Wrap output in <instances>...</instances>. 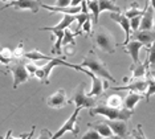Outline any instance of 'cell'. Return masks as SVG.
I'll use <instances>...</instances> for the list:
<instances>
[{"label": "cell", "mask_w": 155, "mask_h": 139, "mask_svg": "<svg viewBox=\"0 0 155 139\" xmlns=\"http://www.w3.org/2000/svg\"><path fill=\"white\" fill-rule=\"evenodd\" d=\"M65 58H66V56L53 57V58H52L51 61H48L47 65L38 68V69L36 70V73H35V77H36L37 80L40 81V82H43V84H45V85H48V84H49V74H51L52 69H53L54 66H60V65L66 66V68H72V69L77 70V72H82V73L87 74V76H89L90 78L94 76V74L91 73L90 70H86L85 68H82L81 65H77V64H70V62H68V61H65Z\"/></svg>", "instance_id": "1"}, {"label": "cell", "mask_w": 155, "mask_h": 139, "mask_svg": "<svg viewBox=\"0 0 155 139\" xmlns=\"http://www.w3.org/2000/svg\"><path fill=\"white\" fill-rule=\"evenodd\" d=\"M81 66L87 68L94 76H97L100 78H105V80H107V81H113V82H117V80H115V78L110 74V72L107 70L106 65L98 58V56L93 51H90L85 57H84V61L81 64Z\"/></svg>", "instance_id": "2"}, {"label": "cell", "mask_w": 155, "mask_h": 139, "mask_svg": "<svg viewBox=\"0 0 155 139\" xmlns=\"http://www.w3.org/2000/svg\"><path fill=\"white\" fill-rule=\"evenodd\" d=\"M89 114L91 117L104 115L107 118V121H125V122H127V121L131 118L134 111L123 109V108L122 109H113L106 105H97V106H94V108L89 109Z\"/></svg>", "instance_id": "3"}, {"label": "cell", "mask_w": 155, "mask_h": 139, "mask_svg": "<svg viewBox=\"0 0 155 139\" xmlns=\"http://www.w3.org/2000/svg\"><path fill=\"white\" fill-rule=\"evenodd\" d=\"M93 40H94V45L98 46L101 51L106 52L109 55H113L115 52L117 42H115V38L113 36V33L109 32L106 28L98 27L93 32Z\"/></svg>", "instance_id": "4"}, {"label": "cell", "mask_w": 155, "mask_h": 139, "mask_svg": "<svg viewBox=\"0 0 155 139\" xmlns=\"http://www.w3.org/2000/svg\"><path fill=\"white\" fill-rule=\"evenodd\" d=\"M97 101L93 97H89V95L85 93V89H84V84H81L77 86L76 93L73 95L72 99H69L68 103H74L76 108L80 109H91L94 106H97Z\"/></svg>", "instance_id": "5"}, {"label": "cell", "mask_w": 155, "mask_h": 139, "mask_svg": "<svg viewBox=\"0 0 155 139\" xmlns=\"http://www.w3.org/2000/svg\"><path fill=\"white\" fill-rule=\"evenodd\" d=\"M81 111L80 108H76L74 113L72 114V115L69 117L68 121H65L64 123H62V126L60 127V129L56 131V133L52 134V138L51 139H60L64 135L65 133H72L73 135H77L78 134V126H77V119H78V114Z\"/></svg>", "instance_id": "6"}, {"label": "cell", "mask_w": 155, "mask_h": 139, "mask_svg": "<svg viewBox=\"0 0 155 139\" xmlns=\"http://www.w3.org/2000/svg\"><path fill=\"white\" fill-rule=\"evenodd\" d=\"M40 7H41L40 0H12V2L5 3V5L2 9L13 8L16 11H31L32 13H37Z\"/></svg>", "instance_id": "7"}, {"label": "cell", "mask_w": 155, "mask_h": 139, "mask_svg": "<svg viewBox=\"0 0 155 139\" xmlns=\"http://www.w3.org/2000/svg\"><path fill=\"white\" fill-rule=\"evenodd\" d=\"M126 82H129L127 85H123V86H115L113 88V91L117 90H130L134 93H139V94H143L147 90V78H135V80H131V78H125Z\"/></svg>", "instance_id": "8"}, {"label": "cell", "mask_w": 155, "mask_h": 139, "mask_svg": "<svg viewBox=\"0 0 155 139\" xmlns=\"http://www.w3.org/2000/svg\"><path fill=\"white\" fill-rule=\"evenodd\" d=\"M9 70L12 72V76H13V89H17L21 84L27 82L31 77L25 68V64L21 61H16Z\"/></svg>", "instance_id": "9"}, {"label": "cell", "mask_w": 155, "mask_h": 139, "mask_svg": "<svg viewBox=\"0 0 155 139\" xmlns=\"http://www.w3.org/2000/svg\"><path fill=\"white\" fill-rule=\"evenodd\" d=\"M110 19L113 21H115L117 24H119L122 28V31L125 32V40H123V45H126L130 41L131 37V28H130V19H127L123 13H117V12H110Z\"/></svg>", "instance_id": "10"}, {"label": "cell", "mask_w": 155, "mask_h": 139, "mask_svg": "<svg viewBox=\"0 0 155 139\" xmlns=\"http://www.w3.org/2000/svg\"><path fill=\"white\" fill-rule=\"evenodd\" d=\"M47 105L49 108L53 109H62L68 105V99H66V91L64 89H58L54 94L49 95L47 98Z\"/></svg>", "instance_id": "11"}, {"label": "cell", "mask_w": 155, "mask_h": 139, "mask_svg": "<svg viewBox=\"0 0 155 139\" xmlns=\"http://www.w3.org/2000/svg\"><path fill=\"white\" fill-rule=\"evenodd\" d=\"M130 40H137L140 44H143V46L150 48L151 44L155 41V31H137L131 33Z\"/></svg>", "instance_id": "12"}, {"label": "cell", "mask_w": 155, "mask_h": 139, "mask_svg": "<svg viewBox=\"0 0 155 139\" xmlns=\"http://www.w3.org/2000/svg\"><path fill=\"white\" fill-rule=\"evenodd\" d=\"M154 20H155V11L149 3L146 11L142 15V19H140L139 31H154Z\"/></svg>", "instance_id": "13"}, {"label": "cell", "mask_w": 155, "mask_h": 139, "mask_svg": "<svg viewBox=\"0 0 155 139\" xmlns=\"http://www.w3.org/2000/svg\"><path fill=\"white\" fill-rule=\"evenodd\" d=\"M125 46V52L127 53V55H130V57H131V60H133V66H135L139 62V52H140V49L143 48V44H140L139 41H137V40H130L126 45H123Z\"/></svg>", "instance_id": "14"}, {"label": "cell", "mask_w": 155, "mask_h": 139, "mask_svg": "<svg viewBox=\"0 0 155 139\" xmlns=\"http://www.w3.org/2000/svg\"><path fill=\"white\" fill-rule=\"evenodd\" d=\"M40 31H48V32H52L53 33V37L56 38V42L53 45V49H52V53L54 55H61L62 53V40H64V31L61 29H54L52 27H44V28H40Z\"/></svg>", "instance_id": "15"}, {"label": "cell", "mask_w": 155, "mask_h": 139, "mask_svg": "<svg viewBox=\"0 0 155 139\" xmlns=\"http://www.w3.org/2000/svg\"><path fill=\"white\" fill-rule=\"evenodd\" d=\"M91 80H93V82H91V89L89 93H86L89 97H98V95H101L102 93H104L106 89L109 88L107 84L104 81V78H100L97 76H93L91 77Z\"/></svg>", "instance_id": "16"}, {"label": "cell", "mask_w": 155, "mask_h": 139, "mask_svg": "<svg viewBox=\"0 0 155 139\" xmlns=\"http://www.w3.org/2000/svg\"><path fill=\"white\" fill-rule=\"evenodd\" d=\"M107 124L110 126L113 133L121 139L127 137V123L125 121H107Z\"/></svg>", "instance_id": "17"}, {"label": "cell", "mask_w": 155, "mask_h": 139, "mask_svg": "<svg viewBox=\"0 0 155 139\" xmlns=\"http://www.w3.org/2000/svg\"><path fill=\"white\" fill-rule=\"evenodd\" d=\"M41 7L47 11H51V12H57V13H66V15H77V13L81 12V7H56V5H48V4H43L41 3Z\"/></svg>", "instance_id": "18"}, {"label": "cell", "mask_w": 155, "mask_h": 139, "mask_svg": "<svg viewBox=\"0 0 155 139\" xmlns=\"http://www.w3.org/2000/svg\"><path fill=\"white\" fill-rule=\"evenodd\" d=\"M149 3H150V0H146L144 8H139V4L137 2L130 3V8L126 9L123 15L127 17V19H133V17H135V16H142L144 13V11H146V8H147V5H149Z\"/></svg>", "instance_id": "19"}, {"label": "cell", "mask_w": 155, "mask_h": 139, "mask_svg": "<svg viewBox=\"0 0 155 139\" xmlns=\"http://www.w3.org/2000/svg\"><path fill=\"white\" fill-rule=\"evenodd\" d=\"M142 98H144V95L139 94V93L130 91L127 94V97L125 98V101H123V109H127V110L134 111V108H135L137 103H138Z\"/></svg>", "instance_id": "20"}, {"label": "cell", "mask_w": 155, "mask_h": 139, "mask_svg": "<svg viewBox=\"0 0 155 139\" xmlns=\"http://www.w3.org/2000/svg\"><path fill=\"white\" fill-rule=\"evenodd\" d=\"M89 127H91V129L96 130L102 138H107V137H111V135H113V131L110 129V126L107 124V121L91 123V124H89Z\"/></svg>", "instance_id": "21"}, {"label": "cell", "mask_w": 155, "mask_h": 139, "mask_svg": "<svg viewBox=\"0 0 155 139\" xmlns=\"http://www.w3.org/2000/svg\"><path fill=\"white\" fill-rule=\"evenodd\" d=\"M98 5H100V12L109 11V12L121 13V8L115 4L114 0H98Z\"/></svg>", "instance_id": "22"}, {"label": "cell", "mask_w": 155, "mask_h": 139, "mask_svg": "<svg viewBox=\"0 0 155 139\" xmlns=\"http://www.w3.org/2000/svg\"><path fill=\"white\" fill-rule=\"evenodd\" d=\"M86 5H87V11L93 17L94 24L98 23L100 19V5H98V0H86Z\"/></svg>", "instance_id": "23"}, {"label": "cell", "mask_w": 155, "mask_h": 139, "mask_svg": "<svg viewBox=\"0 0 155 139\" xmlns=\"http://www.w3.org/2000/svg\"><path fill=\"white\" fill-rule=\"evenodd\" d=\"M24 57L31 61H38V60H47V61H51L53 57L52 56H47L44 53H41L38 49H32L31 52H25L24 53Z\"/></svg>", "instance_id": "24"}, {"label": "cell", "mask_w": 155, "mask_h": 139, "mask_svg": "<svg viewBox=\"0 0 155 139\" xmlns=\"http://www.w3.org/2000/svg\"><path fill=\"white\" fill-rule=\"evenodd\" d=\"M76 19H77V15H66V13H62V17H61V20H60V23L57 24V25L52 27V28H54V29H61V31H64V29H66V28H68L72 23H74Z\"/></svg>", "instance_id": "25"}, {"label": "cell", "mask_w": 155, "mask_h": 139, "mask_svg": "<svg viewBox=\"0 0 155 139\" xmlns=\"http://www.w3.org/2000/svg\"><path fill=\"white\" fill-rule=\"evenodd\" d=\"M130 69L133 70V76H131V80H135V78H143V77H146V74H147V65L146 64H142V62H138L135 66H133V68H130Z\"/></svg>", "instance_id": "26"}, {"label": "cell", "mask_w": 155, "mask_h": 139, "mask_svg": "<svg viewBox=\"0 0 155 139\" xmlns=\"http://www.w3.org/2000/svg\"><path fill=\"white\" fill-rule=\"evenodd\" d=\"M105 105L109 106V108H113V109H122L123 108V98L118 94H111L107 97Z\"/></svg>", "instance_id": "27"}, {"label": "cell", "mask_w": 155, "mask_h": 139, "mask_svg": "<svg viewBox=\"0 0 155 139\" xmlns=\"http://www.w3.org/2000/svg\"><path fill=\"white\" fill-rule=\"evenodd\" d=\"M144 64L147 65V68H150V70L153 73L155 72V41L149 48V56H147V61Z\"/></svg>", "instance_id": "28"}, {"label": "cell", "mask_w": 155, "mask_h": 139, "mask_svg": "<svg viewBox=\"0 0 155 139\" xmlns=\"http://www.w3.org/2000/svg\"><path fill=\"white\" fill-rule=\"evenodd\" d=\"M144 98H146V101L149 102L151 95H155V78L151 76V74H149L147 76V90L146 93H144Z\"/></svg>", "instance_id": "29"}, {"label": "cell", "mask_w": 155, "mask_h": 139, "mask_svg": "<svg viewBox=\"0 0 155 139\" xmlns=\"http://www.w3.org/2000/svg\"><path fill=\"white\" fill-rule=\"evenodd\" d=\"M13 60V53L9 48H3L0 49V62L4 64V65H8Z\"/></svg>", "instance_id": "30"}, {"label": "cell", "mask_w": 155, "mask_h": 139, "mask_svg": "<svg viewBox=\"0 0 155 139\" xmlns=\"http://www.w3.org/2000/svg\"><path fill=\"white\" fill-rule=\"evenodd\" d=\"M76 36H78V33H73L70 29H64V40H62V45H65V46H68L69 44H72V45H74V37Z\"/></svg>", "instance_id": "31"}, {"label": "cell", "mask_w": 155, "mask_h": 139, "mask_svg": "<svg viewBox=\"0 0 155 139\" xmlns=\"http://www.w3.org/2000/svg\"><path fill=\"white\" fill-rule=\"evenodd\" d=\"M81 139H102V137L94 129L89 127V130H87L86 133L82 135V138H81Z\"/></svg>", "instance_id": "32"}, {"label": "cell", "mask_w": 155, "mask_h": 139, "mask_svg": "<svg viewBox=\"0 0 155 139\" xmlns=\"http://www.w3.org/2000/svg\"><path fill=\"white\" fill-rule=\"evenodd\" d=\"M12 53H13V58H16V60L23 58V57H24V53H25V52H24V42H23V41L20 42V44L16 46V49H15V51H13Z\"/></svg>", "instance_id": "33"}, {"label": "cell", "mask_w": 155, "mask_h": 139, "mask_svg": "<svg viewBox=\"0 0 155 139\" xmlns=\"http://www.w3.org/2000/svg\"><path fill=\"white\" fill-rule=\"evenodd\" d=\"M140 19H142V16H135V17H133V19H130V28H131V33H133V32L139 31Z\"/></svg>", "instance_id": "34"}, {"label": "cell", "mask_w": 155, "mask_h": 139, "mask_svg": "<svg viewBox=\"0 0 155 139\" xmlns=\"http://www.w3.org/2000/svg\"><path fill=\"white\" fill-rule=\"evenodd\" d=\"M131 137H133L134 139H147V138H146V135H144V133H143L142 124H138V126H137V129H135V130H133Z\"/></svg>", "instance_id": "35"}, {"label": "cell", "mask_w": 155, "mask_h": 139, "mask_svg": "<svg viewBox=\"0 0 155 139\" xmlns=\"http://www.w3.org/2000/svg\"><path fill=\"white\" fill-rule=\"evenodd\" d=\"M91 17H89L85 23H84V25L81 27V32H85V33H87V35H91L93 32H91Z\"/></svg>", "instance_id": "36"}, {"label": "cell", "mask_w": 155, "mask_h": 139, "mask_svg": "<svg viewBox=\"0 0 155 139\" xmlns=\"http://www.w3.org/2000/svg\"><path fill=\"white\" fill-rule=\"evenodd\" d=\"M28 135H29V133L28 134H21L20 137H17V138H15V137H12V130H8L7 131V135H5V138L4 139H27L28 138ZM0 139H3V138H0Z\"/></svg>", "instance_id": "37"}, {"label": "cell", "mask_w": 155, "mask_h": 139, "mask_svg": "<svg viewBox=\"0 0 155 139\" xmlns=\"http://www.w3.org/2000/svg\"><path fill=\"white\" fill-rule=\"evenodd\" d=\"M25 68H27L28 73H29V76H33V77H35V73H36V70L38 69V66H36V65H35V64H32V62L25 64Z\"/></svg>", "instance_id": "38"}, {"label": "cell", "mask_w": 155, "mask_h": 139, "mask_svg": "<svg viewBox=\"0 0 155 139\" xmlns=\"http://www.w3.org/2000/svg\"><path fill=\"white\" fill-rule=\"evenodd\" d=\"M52 134H53V133H51L48 129H43L37 139H51L52 138Z\"/></svg>", "instance_id": "39"}, {"label": "cell", "mask_w": 155, "mask_h": 139, "mask_svg": "<svg viewBox=\"0 0 155 139\" xmlns=\"http://www.w3.org/2000/svg\"><path fill=\"white\" fill-rule=\"evenodd\" d=\"M72 0H57L56 2V7H70Z\"/></svg>", "instance_id": "40"}, {"label": "cell", "mask_w": 155, "mask_h": 139, "mask_svg": "<svg viewBox=\"0 0 155 139\" xmlns=\"http://www.w3.org/2000/svg\"><path fill=\"white\" fill-rule=\"evenodd\" d=\"M82 2H84V0H72V3H70V7H77V5H80Z\"/></svg>", "instance_id": "41"}, {"label": "cell", "mask_w": 155, "mask_h": 139, "mask_svg": "<svg viewBox=\"0 0 155 139\" xmlns=\"http://www.w3.org/2000/svg\"><path fill=\"white\" fill-rule=\"evenodd\" d=\"M35 130H36V127H32V129H31V131H29V135H28V138L27 139H31V138H32L33 137V134H35Z\"/></svg>", "instance_id": "42"}, {"label": "cell", "mask_w": 155, "mask_h": 139, "mask_svg": "<svg viewBox=\"0 0 155 139\" xmlns=\"http://www.w3.org/2000/svg\"><path fill=\"white\" fill-rule=\"evenodd\" d=\"M104 139H121V138L117 137V135H111V137H107V138H104Z\"/></svg>", "instance_id": "43"}, {"label": "cell", "mask_w": 155, "mask_h": 139, "mask_svg": "<svg viewBox=\"0 0 155 139\" xmlns=\"http://www.w3.org/2000/svg\"><path fill=\"white\" fill-rule=\"evenodd\" d=\"M150 4H151V7H153L154 11H155V0H150Z\"/></svg>", "instance_id": "44"}, {"label": "cell", "mask_w": 155, "mask_h": 139, "mask_svg": "<svg viewBox=\"0 0 155 139\" xmlns=\"http://www.w3.org/2000/svg\"><path fill=\"white\" fill-rule=\"evenodd\" d=\"M154 31H155V20H154Z\"/></svg>", "instance_id": "45"}, {"label": "cell", "mask_w": 155, "mask_h": 139, "mask_svg": "<svg viewBox=\"0 0 155 139\" xmlns=\"http://www.w3.org/2000/svg\"><path fill=\"white\" fill-rule=\"evenodd\" d=\"M3 2H7V0H3ZM9 2H12V0H9Z\"/></svg>", "instance_id": "46"}, {"label": "cell", "mask_w": 155, "mask_h": 139, "mask_svg": "<svg viewBox=\"0 0 155 139\" xmlns=\"http://www.w3.org/2000/svg\"><path fill=\"white\" fill-rule=\"evenodd\" d=\"M129 139H134V138H133V137H130V138H129Z\"/></svg>", "instance_id": "47"}, {"label": "cell", "mask_w": 155, "mask_h": 139, "mask_svg": "<svg viewBox=\"0 0 155 139\" xmlns=\"http://www.w3.org/2000/svg\"><path fill=\"white\" fill-rule=\"evenodd\" d=\"M0 72H2V70H0ZM2 73H3V72H2Z\"/></svg>", "instance_id": "48"}]
</instances>
